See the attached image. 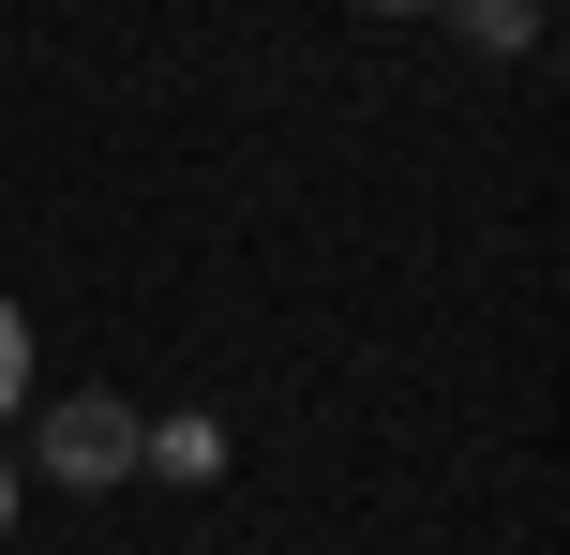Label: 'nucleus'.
<instances>
[{
	"instance_id": "1",
	"label": "nucleus",
	"mask_w": 570,
	"mask_h": 555,
	"mask_svg": "<svg viewBox=\"0 0 570 555\" xmlns=\"http://www.w3.org/2000/svg\"><path fill=\"white\" fill-rule=\"evenodd\" d=\"M136 436H150V420L120 406V390H76V406L30 420V466H46L60 496H106V480H136Z\"/></svg>"
},
{
	"instance_id": "2",
	"label": "nucleus",
	"mask_w": 570,
	"mask_h": 555,
	"mask_svg": "<svg viewBox=\"0 0 570 555\" xmlns=\"http://www.w3.org/2000/svg\"><path fill=\"white\" fill-rule=\"evenodd\" d=\"M435 16H451L481 60H525V46H541V0H435Z\"/></svg>"
},
{
	"instance_id": "3",
	"label": "nucleus",
	"mask_w": 570,
	"mask_h": 555,
	"mask_svg": "<svg viewBox=\"0 0 570 555\" xmlns=\"http://www.w3.org/2000/svg\"><path fill=\"white\" fill-rule=\"evenodd\" d=\"M136 466H166V480H226V420H150Z\"/></svg>"
},
{
	"instance_id": "4",
	"label": "nucleus",
	"mask_w": 570,
	"mask_h": 555,
	"mask_svg": "<svg viewBox=\"0 0 570 555\" xmlns=\"http://www.w3.org/2000/svg\"><path fill=\"white\" fill-rule=\"evenodd\" d=\"M16 406H30V316L0 300V420H16Z\"/></svg>"
},
{
	"instance_id": "5",
	"label": "nucleus",
	"mask_w": 570,
	"mask_h": 555,
	"mask_svg": "<svg viewBox=\"0 0 570 555\" xmlns=\"http://www.w3.org/2000/svg\"><path fill=\"white\" fill-rule=\"evenodd\" d=\"M16 496H30V480H16V450H0V541H16Z\"/></svg>"
},
{
	"instance_id": "6",
	"label": "nucleus",
	"mask_w": 570,
	"mask_h": 555,
	"mask_svg": "<svg viewBox=\"0 0 570 555\" xmlns=\"http://www.w3.org/2000/svg\"><path fill=\"white\" fill-rule=\"evenodd\" d=\"M361 16H435V0H361Z\"/></svg>"
}]
</instances>
